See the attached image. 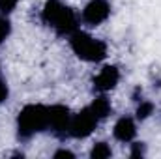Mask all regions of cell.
I'll return each instance as SVG.
<instances>
[{
  "mask_svg": "<svg viewBox=\"0 0 161 159\" xmlns=\"http://www.w3.org/2000/svg\"><path fill=\"white\" fill-rule=\"evenodd\" d=\"M137 123L139 122L135 120V116H127V114L120 116L113 125V139L120 144H129L131 140L137 139V133H139Z\"/></svg>",
  "mask_w": 161,
  "mask_h": 159,
  "instance_id": "ba28073f",
  "label": "cell"
},
{
  "mask_svg": "<svg viewBox=\"0 0 161 159\" xmlns=\"http://www.w3.org/2000/svg\"><path fill=\"white\" fill-rule=\"evenodd\" d=\"M88 107H90V111L97 116L99 122L107 120L113 114V103H111V99H109L107 94H96L94 99H92V103H90Z\"/></svg>",
  "mask_w": 161,
  "mask_h": 159,
  "instance_id": "9c48e42d",
  "label": "cell"
},
{
  "mask_svg": "<svg viewBox=\"0 0 161 159\" xmlns=\"http://www.w3.org/2000/svg\"><path fill=\"white\" fill-rule=\"evenodd\" d=\"M68 43H69V49L73 51V54L86 64H99L109 56L107 41H103L101 38H96L90 32L80 30V28L68 38Z\"/></svg>",
  "mask_w": 161,
  "mask_h": 159,
  "instance_id": "3957f363",
  "label": "cell"
},
{
  "mask_svg": "<svg viewBox=\"0 0 161 159\" xmlns=\"http://www.w3.org/2000/svg\"><path fill=\"white\" fill-rule=\"evenodd\" d=\"M122 79V71L116 64H105L92 79V90L94 94H109L113 92Z\"/></svg>",
  "mask_w": 161,
  "mask_h": 159,
  "instance_id": "52a82bcc",
  "label": "cell"
},
{
  "mask_svg": "<svg viewBox=\"0 0 161 159\" xmlns=\"http://www.w3.org/2000/svg\"><path fill=\"white\" fill-rule=\"evenodd\" d=\"M154 112H156V103L150 101V99H141L137 103V107H135L133 116H135L137 122H146V120H150L154 116Z\"/></svg>",
  "mask_w": 161,
  "mask_h": 159,
  "instance_id": "30bf717a",
  "label": "cell"
},
{
  "mask_svg": "<svg viewBox=\"0 0 161 159\" xmlns=\"http://www.w3.org/2000/svg\"><path fill=\"white\" fill-rule=\"evenodd\" d=\"M75 157H77L75 152H71L66 146H62V148H58V150L53 152V159H75Z\"/></svg>",
  "mask_w": 161,
  "mask_h": 159,
  "instance_id": "9a60e30c",
  "label": "cell"
},
{
  "mask_svg": "<svg viewBox=\"0 0 161 159\" xmlns=\"http://www.w3.org/2000/svg\"><path fill=\"white\" fill-rule=\"evenodd\" d=\"M11 30H13V26H11L9 17L8 15H0V45L6 43V40L11 36Z\"/></svg>",
  "mask_w": 161,
  "mask_h": 159,
  "instance_id": "4fadbf2b",
  "label": "cell"
},
{
  "mask_svg": "<svg viewBox=\"0 0 161 159\" xmlns=\"http://www.w3.org/2000/svg\"><path fill=\"white\" fill-rule=\"evenodd\" d=\"M97 125H99V120L90 111V107H82L79 112H75L71 116L69 129H68V137L69 139H77V140L88 139L97 129Z\"/></svg>",
  "mask_w": 161,
  "mask_h": 159,
  "instance_id": "5b68a950",
  "label": "cell"
},
{
  "mask_svg": "<svg viewBox=\"0 0 161 159\" xmlns=\"http://www.w3.org/2000/svg\"><path fill=\"white\" fill-rule=\"evenodd\" d=\"M88 157L90 159H109L113 157V148L107 140H96L88 152Z\"/></svg>",
  "mask_w": 161,
  "mask_h": 159,
  "instance_id": "8fae6325",
  "label": "cell"
},
{
  "mask_svg": "<svg viewBox=\"0 0 161 159\" xmlns=\"http://www.w3.org/2000/svg\"><path fill=\"white\" fill-rule=\"evenodd\" d=\"M141 99H142V88L137 84V86L133 88V92H131V101H133V103H139Z\"/></svg>",
  "mask_w": 161,
  "mask_h": 159,
  "instance_id": "e0dca14e",
  "label": "cell"
},
{
  "mask_svg": "<svg viewBox=\"0 0 161 159\" xmlns=\"http://www.w3.org/2000/svg\"><path fill=\"white\" fill-rule=\"evenodd\" d=\"M0 73H2V66H0Z\"/></svg>",
  "mask_w": 161,
  "mask_h": 159,
  "instance_id": "ac0fdd59",
  "label": "cell"
},
{
  "mask_svg": "<svg viewBox=\"0 0 161 159\" xmlns=\"http://www.w3.org/2000/svg\"><path fill=\"white\" fill-rule=\"evenodd\" d=\"M71 116L73 112L68 105H62V103L49 105V133H53L58 139H66Z\"/></svg>",
  "mask_w": 161,
  "mask_h": 159,
  "instance_id": "8992f818",
  "label": "cell"
},
{
  "mask_svg": "<svg viewBox=\"0 0 161 159\" xmlns=\"http://www.w3.org/2000/svg\"><path fill=\"white\" fill-rule=\"evenodd\" d=\"M129 157H133V159H142L144 156H146V142H142V140H131L129 144Z\"/></svg>",
  "mask_w": 161,
  "mask_h": 159,
  "instance_id": "7c38bea8",
  "label": "cell"
},
{
  "mask_svg": "<svg viewBox=\"0 0 161 159\" xmlns=\"http://www.w3.org/2000/svg\"><path fill=\"white\" fill-rule=\"evenodd\" d=\"M111 13H113L111 0H88L79 13L80 25H84L86 28H97L109 21Z\"/></svg>",
  "mask_w": 161,
  "mask_h": 159,
  "instance_id": "277c9868",
  "label": "cell"
},
{
  "mask_svg": "<svg viewBox=\"0 0 161 159\" xmlns=\"http://www.w3.org/2000/svg\"><path fill=\"white\" fill-rule=\"evenodd\" d=\"M21 0H0V15H11Z\"/></svg>",
  "mask_w": 161,
  "mask_h": 159,
  "instance_id": "5bb4252c",
  "label": "cell"
},
{
  "mask_svg": "<svg viewBox=\"0 0 161 159\" xmlns=\"http://www.w3.org/2000/svg\"><path fill=\"white\" fill-rule=\"evenodd\" d=\"M17 140L28 142L36 135L49 131V105L41 103H28L25 105L15 120Z\"/></svg>",
  "mask_w": 161,
  "mask_h": 159,
  "instance_id": "7a4b0ae2",
  "label": "cell"
},
{
  "mask_svg": "<svg viewBox=\"0 0 161 159\" xmlns=\"http://www.w3.org/2000/svg\"><path fill=\"white\" fill-rule=\"evenodd\" d=\"M8 99H9V84L0 75V105H4Z\"/></svg>",
  "mask_w": 161,
  "mask_h": 159,
  "instance_id": "2e32d148",
  "label": "cell"
},
{
  "mask_svg": "<svg viewBox=\"0 0 161 159\" xmlns=\"http://www.w3.org/2000/svg\"><path fill=\"white\" fill-rule=\"evenodd\" d=\"M41 23L54 30V34L60 38H69L80 28L79 13L62 0H45L41 8Z\"/></svg>",
  "mask_w": 161,
  "mask_h": 159,
  "instance_id": "6da1fadb",
  "label": "cell"
}]
</instances>
